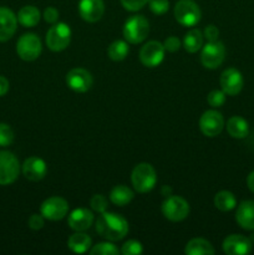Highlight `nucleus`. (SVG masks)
I'll list each match as a JSON object with an SVG mask.
<instances>
[{"instance_id": "obj_1", "label": "nucleus", "mask_w": 254, "mask_h": 255, "mask_svg": "<svg viewBox=\"0 0 254 255\" xmlns=\"http://www.w3.org/2000/svg\"><path fill=\"white\" fill-rule=\"evenodd\" d=\"M96 232L107 241H121L128 233V223L120 214L104 212L96 221Z\"/></svg>"}, {"instance_id": "obj_35", "label": "nucleus", "mask_w": 254, "mask_h": 255, "mask_svg": "<svg viewBox=\"0 0 254 255\" xmlns=\"http://www.w3.org/2000/svg\"><path fill=\"white\" fill-rule=\"evenodd\" d=\"M149 0H121L122 6L128 11H137L142 9Z\"/></svg>"}, {"instance_id": "obj_15", "label": "nucleus", "mask_w": 254, "mask_h": 255, "mask_svg": "<svg viewBox=\"0 0 254 255\" xmlns=\"http://www.w3.org/2000/svg\"><path fill=\"white\" fill-rule=\"evenodd\" d=\"M222 248L228 255H246L251 253L252 242L242 234H232L224 239Z\"/></svg>"}, {"instance_id": "obj_6", "label": "nucleus", "mask_w": 254, "mask_h": 255, "mask_svg": "<svg viewBox=\"0 0 254 255\" xmlns=\"http://www.w3.org/2000/svg\"><path fill=\"white\" fill-rule=\"evenodd\" d=\"M71 40V29L65 22H55L46 32V45L52 51H62Z\"/></svg>"}, {"instance_id": "obj_19", "label": "nucleus", "mask_w": 254, "mask_h": 255, "mask_svg": "<svg viewBox=\"0 0 254 255\" xmlns=\"http://www.w3.org/2000/svg\"><path fill=\"white\" fill-rule=\"evenodd\" d=\"M67 223L72 231L84 232L94 223V213L86 208H77L70 213Z\"/></svg>"}, {"instance_id": "obj_33", "label": "nucleus", "mask_w": 254, "mask_h": 255, "mask_svg": "<svg viewBox=\"0 0 254 255\" xmlns=\"http://www.w3.org/2000/svg\"><path fill=\"white\" fill-rule=\"evenodd\" d=\"M90 206L97 213H104V212H106L109 203H107V199L105 196H102V194H95V196H92L91 201H90Z\"/></svg>"}, {"instance_id": "obj_12", "label": "nucleus", "mask_w": 254, "mask_h": 255, "mask_svg": "<svg viewBox=\"0 0 254 255\" xmlns=\"http://www.w3.org/2000/svg\"><path fill=\"white\" fill-rule=\"evenodd\" d=\"M164 51L166 49H164L163 44L152 40L142 46L141 51H139V60L143 66L156 67L163 61Z\"/></svg>"}, {"instance_id": "obj_21", "label": "nucleus", "mask_w": 254, "mask_h": 255, "mask_svg": "<svg viewBox=\"0 0 254 255\" xmlns=\"http://www.w3.org/2000/svg\"><path fill=\"white\" fill-rule=\"evenodd\" d=\"M227 131L233 138H246L249 133V125L243 117L233 116L227 122Z\"/></svg>"}, {"instance_id": "obj_34", "label": "nucleus", "mask_w": 254, "mask_h": 255, "mask_svg": "<svg viewBox=\"0 0 254 255\" xmlns=\"http://www.w3.org/2000/svg\"><path fill=\"white\" fill-rule=\"evenodd\" d=\"M148 5L151 11L156 15L164 14V12H167V10L169 9L168 0H149Z\"/></svg>"}, {"instance_id": "obj_30", "label": "nucleus", "mask_w": 254, "mask_h": 255, "mask_svg": "<svg viewBox=\"0 0 254 255\" xmlns=\"http://www.w3.org/2000/svg\"><path fill=\"white\" fill-rule=\"evenodd\" d=\"M14 142V131L6 124H0V147H7Z\"/></svg>"}, {"instance_id": "obj_3", "label": "nucleus", "mask_w": 254, "mask_h": 255, "mask_svg": "<svg viewBox=\"0 0 254 255\" xmlns=\"http://www.w3.org/2000/svg\"><path fill=\"white\" fill-rule=\"evenodd\" d=\"M148 32V20L142 15H133L127 19L124 25V36L129 44H139L144 41Z\"/></svg>"}, {"instance_id": "obj_39", "label": "nucleus", "mask_w": 254, "mask_h": 255, "mask_svg": "<svg viewBox=\"0 0 254 255\" xmlns=\"http://www.w3.org/2000/svg\"><path fill=\"white\" fill-rule=\"evenodd\" d=\"M219 36V30L217 29V26L214 25H208L206 26V29L203 30V37H206L209 41H217Z\"/></svg>"}, {"instance_id": "obj_16", "label": "nucleus", "mask_w": 254, "mask_h": 255, "mask_svg": "<svg viewBox=\"0 0 254 255\" xmlns=\"http://www.w3.org/2000/svg\"><path fill=\"white\" fill-rule=\"evenodd\" d=\"M79 12L85 21H99L105 12L104 0H80Z\"/></svg>"}, {"instance_id": "obj_32", "label": "nucleus", "mask_w": 254, "mask_h": 255, "mask_svg": "<svg viewBox=\"0 0 254 255\" xmlns=\"http://www.w3.org/2000/svg\"><path fill=\"white\" fill-rule=\"evenodd\" d=\"M207 102L209 104V106L218 109V107H221L226 102V94H224L223 90L222 91L221 90H213L207 96Z\"/></svg>"}, {"instance_id": "obj_17", "label": "nucleus", "mask_w": 254, "mask_h": 255, "mask_svg": "<svg viewBox=\"0 0 254 255\" xmlns=\"http://www.w3.org/2000/svg\"><path fill=\"white\" fill-rule=\"evenodd\" d=\"M17 16L9 7L0 6V42L7 41L16 31Z\"/></svg>"}, {"instance_id": "obj_41", "label": "nucleus", "mask_w": 254, "mask_h": 255, "mask_svg": "<svg viewBox=\"0 0 254 255\" xmlns=\"http://www.w3.org/2000/svg\"><path fill=\"white\" fill-rule=\"evenodd\" d=\"M247 186H248L249 191H252L254 193V171L251 172L247 178Z\"/></svg>"}, {"instance_id": "obj_29", "label": "nucleus", "mask_w": 254, "mask_h": 255, "mask_svg": "<svg viewBox=\"0 0 254 255\" xmlns=\"http://www.w3.org/2000/svg\"><path fill=\"white\" fill-rule=\"evenodd\" d=\"M119 253L120 249L114 243H110V242H104V243L96 244L90 251V254L91 255H119Z\"/></svg>"}, {"instance_id": "obj_26", "label": "nucleus", "mask_w": 254, "mask_h": 255, "mask_svg": "<svg viewBox=\"0 0 254 255\" xmlns=\"http://www.w3.org/2000/svg\"><path fill=\"white\" fill-rule=\"evenodd\" d=\"M203 46V34L201 30L192 29L184 35L183 37V47L187 52L194 54Z\"/></svg>"}, {"instance_id": "obj_18", "label": "nucleus", "mask_w": 254, "mask_h": 255, "mask_svg": "<svg viewBox=\"0 0 254 255\" xmlns=\"http://www.w3.org/2000/svg\"><path fill=\"white\" fill-rule=\"evenodd\" d=\"M47 166L44 159L39 157H29L22 164V174L31 182H39L46 176Z\"/></svg>"}, {"instance_id": "obj_4", "label": "nucleus", "mask_w": 254, "mask_h": 255, "mask_svg": "<svg viewBox=\"0 0 254 255\" xmlns=\"http://www.w3.org/2000/svg\"><path fill=\"white\" fill-rule=\"evenodd\" d=\"M174 17L183 26H194L199 22L202 12L193 0H179L174 5Z\"/></svg>"}, {"instance_id": "obj_24", "label": "nucleus", "mask_w": 254, "mask_h": 255, "mask_svg": "<svg viewBox=\"0 0 254 255\" xmlns=\"http://www.w3.org/2000/svg\"><path fill=\"white\" fill-rule=\"evenodd\" d=\"M40 17L41 15H40L39 9L32 5H26L17 12V21L25 27H34L40 21Z\"/></svg>"}, {"instance_id": "obj_42", "label": "nucleus", "mask_w": 254, "mask_h": 255, "mask_svg": "<svg viewBox=\"0 0 254 255\" xmlns=\"http://www.w3.org/2000/svg\"><path fill=\"white\" fill-rule=\"evenodd\" d=\"M161 193H162V196H164V197H169V196H172V188H171V187H169V186H164V187H162Z\"/></svg>"}, {"instance_id": "obj_27", "label": "nucleus", "mask_w": 254, "mask_h": 255, "mask_svg": "<svg viewBox=\"0 0 254 255\" xmlns=\"http://www.w3.org/2000/svg\"><path fill=\"white\" fill-rule=\"evenodd\" d=\"M214 206L221 212H229L236 208L237 199L229 191H221L214 196Z\"/></svg>"}, {"instance_id": "obj_38", "label": "nucleus", "mask_w": 254, "mask_h": 255, "mask_svg": "<svg viewBox=\"0 0 254 255\" xmlns=\"http://www.w3.org/2000/svg\"><path fill=\"white\" fill-rule=\"evenodd\" d=\"M42 16H44V20L46 22H49V24H55V22L57 21V19H59V11H57V9H55V7L49 6L44 10V15H42Z\"/></svg>"}, {"instance_id": "obj_23", "label": "nucleus", "mask_w": 254, "mask_h": 255, "mask_svg": "<svg viewBox=\"0 0 254 255\" xmlns=\"http://www.w3.org/2000/svg\"><path fill=\"white\" fill-rule=\"evenodd\" d=\"M187 255H212L216 253L213 246L203 238H194L187 243L184 248Z\"/></svg>"}, {"instance_id": "obj_5", "label": "nucleus", "mask_w": 254, "mask_h": 255, "mask_svg": "<svg viewBox=\"0 0 254 255\" xmlns=\"http://www.w3.org/2000/svg\"><path fill=\"white\" fill-rule=\"evenodd\" d=\"M42 51L41 40L36 34L27 32L20 36L16 42V52L24 61H34Z\"/></svg>"}, {"instance_id": "obj_25", "label": "nucleus", "mask_w": 254, "mask_h": 255, "mask_svg": "<svg viewBox=\"0 0 254 255\" xmlns=\"http://www.w3.org/2000/svg\"><path fill=\"white\" fill-rule=\"evenodd\" d=\"M134 193L127 186H116L110 193V199L117 207H125L133 199Z\"/></svg>"}, {"instance_id": "obj_40", "label": "nucleus", "mask_w": 254, "mask_h": 255, "mask_svg": "<svg viewBox=\"0 0 254 255\" xmlns=\"http://www.w3.org/2000/svg\"><path fill=\"white\" fill-rule=\"evenodd\" d=\"M9 91V81L0 75V97L4 96Z\"/></svg>"}, {"instance_id": "obj_20", "label": "nucleus", "mask_w": 254, "mask_h": 255, "mask_svg": "<svg viewBox=\"0 0 254 255\" xmlns=\"http://www.w3.org/2000/svg\"><path fill=\"white\" fill-rule=\"evenodd\" d=\"M236 221L246 231H254V201H243L239 204Z\"/></svg>"}, {"instance_id": "obj_8", "label": "nucleus", "mask_w": 254, "mask_h": 255, "mask_svg": "<svg viewBox=\"0 0 254 255\" xmlns=\"http://www.w3.org/2000/svg\"><path fill=\"white\" fill-rule=\"evenodd\" d=\"M20 173L19 159L9 151H0V186L14 183Z\"/></svg>"}, {"instance_id": "obj_37", "label": "nucleus", "mask_w": 254, "mask_h": 255, "mask_svg": "<svg viewBox=\"0 0 254 255\" xmlns=\"http://www.w3.org/2000/svg\"><path fill=\"white\" fill-rule=\"evenodd\" d=\"M163 46L167 51L169 52H176L178 51L179 47H181V41H179L178 37L176 36H169L164 40Z\"/></svg>"}, {"instance_id": "obj_13", "label": "nucleus", "mask_w": 254, "mask_h": 255, "mask_svg": "<svg viewBox=\"0 0 254 255\" xmlns=\"http://www.w3.org/2000/svg\"><path fill=\"white\" fill-rule=\"evenodd\" d=\"M66 84L72 91L82 94V92H86L91 89L94 79L87 70L76 67V69H72L67 72Z\"/></svg>"}, {"instance_id": "obj_14", "label": "nucleus", "mask_w": 254, "mask_h": 255, "mask_svg": "<svg viewBox=\"0 0 254 255\" xmlns=\"http://www.w3.org/2000/svg\"><path fill=\"white\" fill-rule=\"evenodd\" d=\"M221 87L224 91V94L229 95V96H236L242 91L244 85L243 76H242L241 71L234 67H229L226 69L221 75Z\"/></svg>"}, {"instance_id": "obj_28", "label": "nucleus", "mask_w": 254, "mask_h": 255, "mask_svg": "<svg viewBox=\"0 0 254 255\" xmlns=\"http://www.w3.org/2000/svg\"><path fill=\"white\" fill-rule=\"evenodd\" d=\"M128 52L129 47L127 42L124 41V40H116L107 49V55L114 61H122V60L126 59Z\"/></svg>"}, {"instance_id": "obj_31", "label": "nucleus", "mask_w": 254, "mask_h": 255, "mask_svg": "<svg viewBox=\"0 0 254 255\" xmlns=\"http://www.w3.org/2000/svg\"><path fill=\"white\" fill-rule=\"evenodd\" d=\"M121 253L124 255H139L143 253V247L138 241L131 239L122 246Z\"/></svg>"}, {"instance_id": "obj_10", "label": "nucleus", "mask_w": 254, "mask_h": 255, "mask_svg": "<svg viewBox=\"0 0 254 255\" xmlns=\"http://www.w3.org/2000/svg\"><path fill=\"white\" fill-rule=\"evenodd\" d=\"M199 128L207 137L218 136L224 128V119L221 112L216 110H208L203 112L199 119Z\"/></svg>"}, {"instance_id": "obj_36", "label": "nucleus", "mask_w": 254, "mask_h": 255, "mask_svg": "<svg viewBox=\"0 0 254 255\" xmlns=\"http://www.w3.org/2000/svg\"><path fill=\"white\" fill-rule=\"evenodd\" d=\"M27 224L32 231H40L45 224L44 217H42V214H31L29 221H27Z\"/></svg>"}, {"instance_id": "obj_2", "label": "nucleus", "mask_w": 254, "mask_h": 255, "mask_svg": "<svg viewBox=\"0 0 254 255\" xmlns=\"http://www.w3.org/2000/svg\"><path fill=\"white\" fill-rule=\"evenodd\" d=\"M131 182L133 188L138 193H147L156 186V171L151 164L146 163V162L137 164L131 173Z\"/></svg>"}, {"instance_id": "obj_22", "label": "nucleus", "mask_w": 254, "mask_h": 255, "mask_svg": "<svg viewBox=\"0 0 254 255\" xmlns=\"http://www.w3.org/2000/svg\"><path fill=\"white\" fill-rule=\"evenodd\" d=\"M92 241L87 234L82 233V232H76L75 234H72L71 237L67 241V247L70 248V251L72 253L76 254H84L91 248Z\"/></svg>"}, {"instance_id": "obj_7", "label": "nucleus", "mask_w": 254, "mask_h": 255, "mask_svg": "<svg viewBox=\"0 0 254 255\" xmlns=\"http://www.w3.org/2000/svg\"><path fill=\"white\" fill-rule=\"evenodd\" d=\"M162 214L171 222H181L189 214V204L179 196H169L162 203Z\"/></svg>"}, {"instance_id": "obj_11", "label": "nucleus", "mask_w": 254, "mask_h": 255, "mask_svg": "<svg viewBox=\"0 0 254 255\" xmlns=\"http://www.w3.org/2000/svg\"><path fill=\"white\" fill-rule=\"evenodd\" d=\"M69 211V203L61 197H50L40 207L42 217L49 221H61Z\"/></svg>"}, {"instance_id": "obj_9", "label": "nucleus", "mask_w": 254, "mask_h": 255, "mask_svg": "<svg viewBox=\"0 0 254 255\" xmlns=\"http://www.w3.org/2000/svg\"><path fill=\"white\" fill-rule=\"evenodd\" d=\"M226 57V47L221 41H209L202 47L201 62L206 69H217L221 66Z\"/></svg>"}]
</instances>
